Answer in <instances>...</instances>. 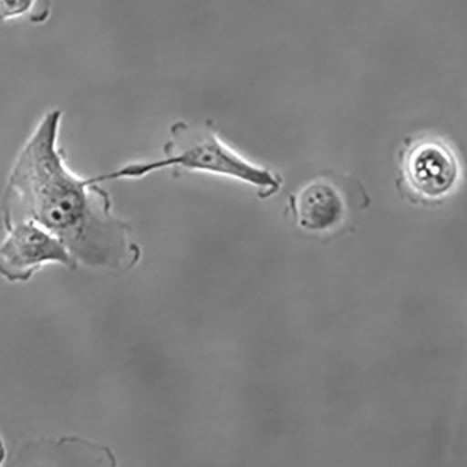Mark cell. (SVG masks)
<instances>
[{"label": "cell", "instance_id": "obj_1", "mask_svg": "<svg viewBox=\"0 0 467 467\" xmlns=\"http://www.w3.org/2000/svg\"><path fill=\"white\" fill-rule=\"evenodd\" d=\"M62 110L48 111L20 152L2 200L5 230L33 222L52 234L77 263L119 274L141 258L132 229L114 213L100 175L82 177L67 166L58 144Z\"/></svg>", "mask_w": 467, "mask_h": 467}, {"label": "cell", "instance_id": "obj_2", "mask_svg": "<svg viewBox=\"0 0 467 467\" xmlns=\"http://www.w3.org/2000/svg\"><path fill=\"white\" fill-rule=\"evenodd\" d=\"M165 170L197 172L244 182L266 199L278 192L282 179L244 157L221 138L210 120L200 125L178 121L170 128L162 158L127 164L106 174L103 181L140 180Z\"/></svg>", "mask_w": 467, "mask_h": 467}, {"label": "cell", "instance_id": "obj_3", "mask_svg": "<svg viewBox=\"0 0 467 467\" xmlns=\"http://www.w3.org/2000/svg\"><path fill=\"white\" fill-rule=\"evenodd\" d=\"M400 182L410 201L441 202L454 190L460 164L451 145L438 137L422 136L406 143L400 152Z\"/></svg>", "mask_w": 467, "mask_h": 467}, {"label": "cell", "instance_id": "obj_4", "mask_svg": "<svg viewBox=\"0 0 467 467\" xmlns=\"http://www.w3.org/2000/svg\"><path fill=\"white\" fill-rule=\"evenodd\" d=\"M350 181L325 175L293 194L290 209L296 226L317 237L334 235L347 223L358 202V187Z\"/></svg>", "mask_w": 467, "mask_h": 467}, {"label": "cell", "instance_id": "obj_5", "mask_svg": "<svg viewBox=\"0 0 467 467\" xmlns=\"http://www.w3.org/2000/svg\"><path fill=\"white\" fill-rule=\"evenodd\" d=\"M0 244V275L10 282L28 281L48 264L75 269L78 263L51 233L33 222H22L5 230Z\"/></svg>", "mask_w": 467, "mask_h": 467}, {"label": "cell", "instance_id": "obj_6", "mask_svg": "<svg viewBox=\"0 0 467 467\" xmlns=\"http://www.w3.org/2000/svg\"><path fill=\"white\" fill-rule=\"evenodd\" d=\"M36 4L37 0H0V24L30 14L32 21Z\"/></svg>", "mask_w": 467, "mask_h": 467}, {"label": "cell", "instance_id": "obj_7", "mask_svg": "<svg viewBox=\"0 0 467 467\" xmlns=\"http://www.w3.org/2000/svg\"><path fill=\"white\" fill-rule=\"evenodd\" d=\"M4 456H5V450H4L2 441H0V462H2Z\"/></svg>", "mask_w": 467, "mask_h": 467}]
</instances>
